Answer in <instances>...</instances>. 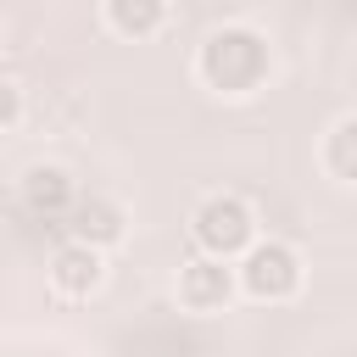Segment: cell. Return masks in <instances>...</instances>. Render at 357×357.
Returning <instances> with one entry per match:
<instances>
[{"instance_id": "cell-1", "label": "cell", "mask_w": 357, "mask_h": 357, "mask_svg": "<svg viewBox=\"0 0 357 357\" xmlns=\"http://www.w3.org/2000/svg\"><path fill=\"white\" fill-rule=\"evenodd\" d=\"M190 73L218 100H251L273 84V45L257 22H218L201 33Z\"/></svg>"}, {"instance_id": "cell-2", "label": "cell", "mask_w": 357, "mask_h": 357, "mask_svg": "<svg viewBox=\"0 0 357 357\" xmlns=\"http://www.w3.org/2000/svg\"><path fill=\"white\" fill-rule=\"evenodd\" d=\"M190 240H195V257H218V262H240L262 229H257V206L234 190H212L195 201L190 212Z\"/></svg>"}, {"instance_id": "cell-3", "label": "cell", "mask_w": 357, "mask_h": 357, "mask_svg": "<svg viewBox=\"0 0 357 357\" xmlns=\"http://www.w3.org/2000/svg\"><path fill=\"white\" fill-rule=\"evenodd\" d=\"M234 279H240V296L245 301H262V307H279V301H296L301 284H307V262L290 240H273L262 234L240 262H234Z\"/></svg>"}, {"instance_id": "cell-4", "label": "cell", "mask_w": 357, "mask_h": 357, "mask_svg": "<svg viewBox=\"0 0 357 357\" xmlns=\"http://www.w3.org/2000/svg\"><path fill=\"white\" fill-rule=\"evenodd\" d=\"M173 296L184 312L195 318H212V312H229L234 296H240V279H234V262H218V257H190L173 279Z\"/></svg>"}, {"instance_id": "cell-5", "label": "cell", "mask_w": 357, "mask_h": 357, "mask_svg": "<svg viewBox=\"0 0 357 357\" xmlns=\"http://www.w3.org/2000/svg\"><path fill=\"white\" fill-rule=\"evenodd\" d=\"M45 279H50V290L61 301H89L106 284V251L84 245V240H61L50 251V262H45Z\"/></svg>"}, {"instance_id": "cell-6", "label": "cell", "mask_w": 357, "mask_h": 357, "mask_svg": "<svg viewBox=\"0 0 357 357\" xmlns=\"http://www.w3.org/2000/svg\"><path fill=\"white\" fill-rule=\"evenodd\" d=\"M17 195L33 218H61V212L78 206V178L61 162H28L22 178H17Z\"/></svg>"}, {"instance_id": "cell-7", "label": "cell", "mask_w": 357, "mask_h": 357, "mask_svg": "<svg viewBox=\"0 0 357 357\" xmlns=\"http://www.w3.org/2000/svg\"><path fill=\"white\" fill-rule=\"evenodd\" d=\"M67 240H84V245H95V251H117L123 240H128V212H123V201H112V195H89V201H78L73 212H67Z\"/></svg>"}, {"instance_id": "cell-8", "label": "cell", "mask_w": 357, "mask_h": 357, "mask_svg": "<svg viewBox=\"0 0 357 357\" xmlns=\"http://www.w3.org/2000/svg\"><path fill=\"white\" fill-rule=\"evenodd\" d=\"M167 0H106L100 6V28L112 33V39H128V45H139V39H156L162 28H167Z\"/></svg>"}, {"instance_id": "cell-9", "label": "cell", "mask_w": 357, "mask_h": 357, "mask_svg": "<svg viewBox=\"0 0 357 357\" xmlns=\"http://www.w3.org/2000/svg\"><path fill=\"white\" fill-rule=\"evenodd\" d=\"M318 167L335 184H357V112H340L318 139Z\"/></svg>"}, {"instance_id": "cell-10", "label": "cell", "mask_w": 357, "mask_h": 357, "mask_svg": "<svg viewBox=\"0 0 357 357\" xmlns=\"http://www.w3.org/2000/svg\"><path fill=\"white\" fill-rule=\"evenodd\" d=\"M22 117H28V95H22V84L11 73H0V134H11Z\"/></svg>"}, {"instance_id": "cell-11", "label": "cell", "mask_w": 357, "mask_h": 357, "mask_svg": "<svg viewBox=\"0 0 357 357\" xmlns=\"http://www.w3.org/2000/svg\"><path fill=\"white\" fill-rule=\"evenodd\" d=\"M0 45H6V28H0Z\"/></svg>"}]
</instances>
